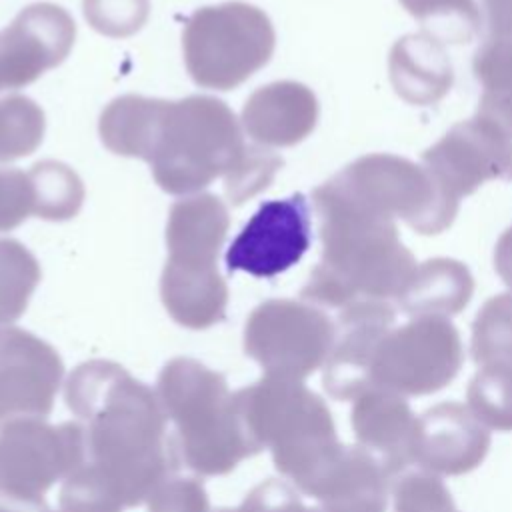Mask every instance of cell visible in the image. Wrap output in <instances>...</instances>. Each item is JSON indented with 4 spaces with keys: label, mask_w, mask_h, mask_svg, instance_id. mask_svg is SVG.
Wrapping results in <instances>:
<instances>
[{
    "label": "cell",
    "mask_w": 512,
    "mask_h": 512,
    "mask_svg": "<svg viewBox=\"0 0 512 512\" xmlns=\"http://www.w3.org/2000/svg\"><path fill=\"white\" fill-rule=\"evenodd\" d=\"M104 146L150 164L156 184L168 194H190L224 178L230 204L262 192L282 158L248 146L234 112L216 98L188 96L176 102L120 96L100 116Z\"/></svg>",
    "instance_id": "obj_1"
},
{
    "label": "cell",
    "mask_w": 512,
    "mask_h": 512,
    "mask_svg": "<svg viewBox=\"0 0 512 512\" xmlns=\"http://www.w3.org/2000/svg\"><path fill=\"white\" fill-rule=\"evenodd\" d=\"M322 256L302 296L326 306L398 300L416 260L392 222L318 214Z\"/></svg>",
    "instance_id": "obj_2"
},
{
    "label": "cell",
    "mask_w": 512,
    "mask_h": 512,
    "mask_svg": "<svg viewBox=\"0 0 512 512\" xmlns=\"http://www.w3.org/2000/svg\"><path fill=\"white\" fill-rule=\"evenodd\" d=\"M316 212H344L368 220H406L420 234H438L436 194L424 166L394 154L354 160L312 194Z\"/></svg>",
    "instance_id": "obj_3"
},
{
    "label": "cell",
    "mask_w": 512,
    "mask_h": 512,
    "mask_svg": "<svg viewBox=\"0 0 512 512\" xmlns=\"http://www.w3.org/2000/svg\"><path fill=\"white\" fill-rule=\"evenodd\" d=\"M184 60L192 80L210 90H232L272 58L270 18L246 2L196 10L184 28Z\"/></svg>",
    "instance_id": "obj_4"
},
{
    "label": "cell",
    "mask_w": 512,
    "mask_h": 512,
    "mask_svg": "<svg viewBox=\"0 0 512 512\" xmlns=\"http://www.w3.org/2000/svg\"><path fill=\"white\" fill-rule=\"evenodd\" d=\"M464 362L456 326L448 318L418 316L392 328L372 360V388L426 396L446 388Z\"/></svg>",
    "instance_id": "obj_5"
},
{
    "label": "cell",
    "mask_w": 512,
    "mask_h": 512,
    "mask_svg": "<svg viewBox=\"0 0 512 512\" xmlns=\"http://www.w3.org/2000/svg\"><path fill=\"white\" fill-rule=\"evenodd\" d=\"M422 166L436 194V226L442 232L456 216L462 196L486 180L512 178V138L492 122L474 116L458 122L422 154Z\"/></svg>",
    "instance_id": "obj_6"
},
{
    "label": "cell",
    "mask_w": 512,
    "mask_h": 512,
    "mask_svg": "<svg viewBox=\"0 0 512 512\" xmlns=\"http://www.w3.org/2000/svg\"><path fill=\"white\" fill-rule=\"evenodd\" d=\"M334 334L330 318L320 310L292 300H270L254 310L246 340L272 366L306 376L328 358Z\"/></svg>",
    "instance_id": "obj_7"
},
{
    "label": "cell",
    "mask_w": 512,
    "mask_h": 512,
    "mask_svg": "<svg viewBox=\"0 0 512 512\" xmlns=\"http://www.w3.org/2000/svg\"><path fill=\"white\" fill-rule=\"evenodd\" d=\"M310 246V210L304 194L264 202L226 252L228 272L258 278L276 276L294 266Z\"/></svg>",
    "instance_id": "obj_8"
},
{
    "label": "cell",
    "mask_w": 512,
    "mask_h": 512,
    "mask_svg": "<svg viewBox=\"0 0 512 512\" xmlns=\"http://www.w3.org/2000/svg\"><path fill=\"white\" fill-rule=\"evenodd\" d=\"M76 38L72 16L50 2L24 8L0 32V80L4 88H22L46 70L62 64Z\"/></svg>",
    "instance_id": "obj_9"
},
{
    "label": "cell",
    "mask_w": 512,
    "mask_h": 512,
    "mask_svg": "<svg viewBox=\"0 0 512 512\" xmlns=\"http://www.w3.org/2000/svg\"><path fill=\"white\" fill-rule=\"evenodd\" d=\"M490 448L488 428L468 404L440 402L416 418L412 462L438 476H460L478 468Z\"/></svg>",
    "instance_id": "obj_10"
},
{
    "label": "cell",
    "mask_w": 512,
    "mask_h": 512,
    "mask_svg": "<svg viewBox=\"0 0 512 512\" xmlns=\"http://www.w3.org/2000/svg\"><path fill=\"white\" fill-rule=\"evenodd\" d=\"M394 320L396 312L388 302H356L342 308L324 374V386L334 398L356 400L372 388V360Z\"/></svg>",
    "instance_id": "obj_11"
},
{
    "label": "cell",
    "mask_w": 512,
    "mask_h": 512,
    "mask_svg": "<svg viewBox=\"0 0 512 512\" xmlns=\"http://www.w3.org/2000/svg\"><path fill=\"white\" fill-rule=\"evenodd\" d=\"M350 422L358 448L370 454L390 478L412 462L416 416L406 396L370 388L354 400Z\"/></svg>",
    "instance_id": "obj_12"
},
{
    "label": "cell",
    "mask_w": 512,
    "mask_h": 512,
    "mask_svg": "<svg viewBox=\"0 0 512 512\" xmlns=\"http://www.w3.org/2000/svg\"><path fill=\"white\" fill-rule=\"evenodd\" d=\"M318 100L314 92L292 80L258 88L242 108V126L264 146H294L316 126Z\"/></svg>",
    "instance_id": "obj_13"
},
{
    "label": "cell",
    "mask_w": 512,
    "mask_h": 512,
    "mask_svg": "<svg viewBox=\"0 0 512 512\" xmlns=\"http://www.w3.org/2000/svg\"><path fill=\"white\" fill-rule=\"evenodd\" d=\"M228 226V210L214 194H196L174 202L166 226L170 250L166 262L198 268L216 266Z\"/></svg>",
    "instance_id": "obj_14"
},
{
    "label": "cell",
    "mask_w": 512,
    "mask_h": 512,
    "mask_svg": "<svg viewBox=\"0 0 512 512\" xmlns=\"http://www.w3.org/2000/svg\"><path fill=\"white\" fill-rule=\"evenodd\" d=\"M388 474L362 448H344L310 494L324 512H386Z\"/></svg>",
    "instance_id": "obj_15"
},
{
    "label": "cell",
    "mask_w": 512,
    "mask_h": 512,
    "mask_svg": "<svg viewBox=\"0 0 512 512\" xmlns=\"http://www.w3.org/2000/svg\"><path fill=\"white\" fill-rule=\"evenodd\" d=\"M390 78L406 102L426 106L450 90L452 64L442 42L430 34H410L392 48Z\"/></svg>",
    "instance_id": "obj_16"
},
{
    "label": "cell",
    "mask_w": 512,
    "mask_h": 512,
    "mask_svg": "<svg viewBox=\"0 0 512 512\" xmlns=\"http://www.w3.org/2000/svg\"><path fill=\"white\" fill-rule=\"evenodd\" d=\"M472 292L474 280L462 262L452 258H434L416 266L396 302L402 312L412 318H448L466 308Z\"/></svg>",
    "instance_id": "obj_17"
},
{
    "label": "cell",
    "mask_w": 512,
    "mask_h": 512,
    "mask_svg": "<svg viewBox=\"0 0 512 512\" xmlns=\"http://www.w3.org/2000/svg\"><path fill=\"white\" fill-rule=\"evenodd\" d=\"M474 72L484 88L478 116L512 138V38H490L476 52Z\"/></svg>",
    "instance_id": "obj_18"
},
{
    "label": "cell",
    "mask_w": 512,
    "mask_h": 512,
    "mask_svg": "<svg viewBox=\"0 0 512 512\" xmlns=\"http://www.w3.org/2000/svg\"><path fill=\"white\" fill-rule=\"evenodd\" d=\"M36 192V214L44 220L62 222L74 218L84 200V186L78 174L56 160H44L28 170Z\"/></svg>",
    "instance_id": "obj_19"
},
{
    "label": "cell",
    "mask_w": 512,
    "mask_h": 512,
    "mask_svg": "<svg viewBox=\"0 0 512 512\" xmlns=\"http://www.w3.org/2000/svg\"><path fill=\"white\" fill-rule=\"evenodd\" d=\"M466 400L488 430L512 432V364L482 366L468 382Z\"/></svg>",
    "instance_id": "obj_20"
},
{
    "label": "cell",
    "mask_w": 512,
    "mask_h": 512,
    "mask_svg": "<svg viewBox=\"0 0 512 512\" xmlns=\"http://www.w3.org/2000/svg\"><path fill=\"white\" fill-rule=\"evenodd\" d=\"M438 42H470L482 24L474 0H400Z\"/></svg>",
    "instance_id": "obj_21"
},
{
    "label": "cell",
    "mask_w": 512,
    "mask_h": 512,
    "mask_svg": "<svg viewBox=\"0 0 512 512\" xmlns=\"http://www.w3.org/2000/svg\"><path fill=\"white\" fill-rule=\"evenodd\" d=\"M470 350L480 366L512 364V292L484 302L472 324Z\"/></svg>",
    "instance_id": "obj_22"
},
{
    "label": "cell",
    "mask_w": 512,
    "mask_h": 512,
    "mask_svg": "<svg viewBox=\"0 0 512 512\" xmlns=\"http://www.w3.org/2000/svg\"><path fill=\"white\" fill-rule=\"evenodd\" d=\"M46 128L42 108L26 96L0 100V164L30 156L42 142Z\"/></svg>",
    "instance_id": "obj_23"
},
{
    "label": "cell",
    "mask_w": 512,
    "mask_h": 512,
    "mask_svg": "<svg viewBox=\"0 0 512 512\" xmlns=\"http://www.w3.org/2000/svg\"><path fill=\"white\" fill-rule=\"evenodd\" d=\"M40 280V266L18 240H0V322L14 320Z\"/></svg>",
    "instance_id": "obj_24"
},
{
    "label": "cell",
    "mask_w": 512,
    "mask_h": 512,
    "mask_svg": "<svg viewBox=\"0 0 512 512\" xmlns=\"http://www.w3.org/2000/svg\"><path fill=\"white\" fill-rule=\"evenodd\" d=\"M392 500L394 512H458L440 476L422 468L394 482Z\"/></svg>",
    "instance_id": "obj_25"
},
{
    "label": "cell",
    "mask_w": 512,
    "mask_h": 512,
    "mask_svg": "<svg viewBox=\"0 0 512 512\" xmlns=\"http://www.w3.org/2000/svg\"><path fill=\"white\" fill-rule=\"evenodd\" d=\"M82 6L88 24L112 38L138 32L150 12V0H82Z\"/></svg>",
    "instance_id": "obj_26"
},
{
    "label": "cell",
    "mask_w": 512,
    "mask_h": 512,
    "mask_svg": "<svg viewBox=\"0 0 512 512\" xmlns=\"http://www.w3.org/2000/svg\"><path fill=\"white\" fill-rule=\"evenodd\" d=\"M36 214V192L28 172L0 168V232L14 230Z\"/></svg>",
    "instance_id": "obj_27"
},
{
    "label": "cell",
    "mask_w": 512,
    "mask_h": 512,
    "mask_svg": "<svg viewBox=\"0 0 512 512\" xmlns=\"http://www.w3.org/2000/svg\"><path fill=\"white\" fill-rule=\"evenodd\" d=\"M490 38H512V0H484Z\"/></svg>",
    "instance_id": "obj_28"
},
{
    "label": "cell",
    "mask_w": 512,
    "mask_h": 512,
    "mask_svg": "<svg viewBox=\"0 0 512 512\" xmlns=\"http://www.w3.org/2000/svg\"><path fill=\"white\" fill-rule=\"evenodd\" d=\"M494 268L504 280V284L512 290V226L500 236L494 250Z\"/></svg>",
    "instance_id": "obj_29"
},
{
    "label": "cell",
    "mask_w": 512,
    "mask_h": 512,
    "mask_svg": "<svg viewBox=\"0 0 512 512\" xmlns=\"http://www.w3.org/2000/svg\"><path fill=\"white\" fill-rule=\"evenodd\" d=\"M2 88H4V86H2V80H0V90H2Z\"/></svg>",
    "instance_id": "obj_30"
}]
</instances>
